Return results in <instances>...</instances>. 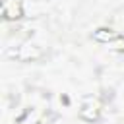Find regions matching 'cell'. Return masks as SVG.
<instances>
[{"label":"cell","mask_w":124,"mask_h":124,"mask_svg":"<svg viewBox=\"0 0 124 124\" xmlns=\"http://www.w3.org/2000/svg\"><path fill=\"white\" fill-rule=\"evenodd\" d=\"M41 56H43V48L33 45V43H21L17 46V60H21V62L39 60Z\"/></svg>","instance_id":"obj_1"},{"label":"cell","mask_w":124,"mask_h":124,"mask_svg":"<svg viewBox=\"0 0 124 124\" xmlns=\"http://www.w3.org/2000/svg\"><path fill=\"white\" fill-rule=\"evenodd\" d=\"M79 118H83L85 122H95L99 120V103L93 97H83V107L79 108Z\"/></svg>","instance_id":"obj_2"},{"label":"cell","mask_w":124,"mask_h":124,"mask_svg":"<svg viewBox=\"0 0 124 124\" xmlns=\"http://www.w3.org/2000/svg\"><path fill=\"white\" fill-rule=\"evenodd\" d=\"M2 16L8 21H16L23 16V4L21 0H2Z\"/></svg>","instance_id":"obj_3"},{"label":"cell","mask_w":124,"mask_h":124,"mask_svg":"<svg viewBox=\"0 0 124 124\" xmlns=\"http://www.w3.org/2000/svg\"><path fill=\"white\" fill-rule=\"evenodd\" d=\"M120 35L114 31V29H110V27H99L95 33H93V39L97 41V43H107V45H110L114 39H118Z\"/></svg>","instance_id":"obj_4"},{"label":"cell","mask_w":124,"mask_h":124,"mask_svg":"<svg viewBox=\"0 0 124 124\" xmlns=\"http://www.w3.org/2000/svg\"><path fill=\"white\" fill-rule=\"evenodd\" d=\"M112 50H116V52H122L124 50V37H118V39H114L110 45H108Z\"/></svg>","instance_id":"obj_5"}]
</instances>
